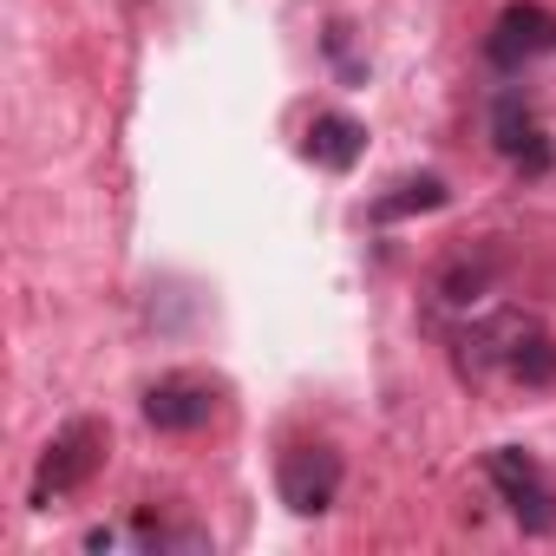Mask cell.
<instances>
[{"label":"cell","mask_w":556,"mask_h":556,"mask_svg":"<svg viewBox=\"0 0 556 556\" xmlns=\"http://www.w3.org/2000/svg\"><path fill=\"white\" fill-rule=\"evenodd\" d=\"M504 367H510L523 387H549V380H556V341L530 321V328L517 334V348H510V361H504Z\"/></svg>","instance_id":"ba28073f"},{"label":"cell","mask_w":556,"mask_h":556,"mask_svg":"<svg viewBox=\"0 0 556 556\" xmlns=\"http://www.w3.org/2000/svg\"><path fill=\"white\" fill-rule=\"evenodd\" d=\"M549 47H556V21L543 8H530V0H510V8L497 14V27H491V40H484V60L497 73H523Z\"/></svg>","instance_id":"277c9868"},{"label":"cell","mask_w":556,"mask_h":556,"mask_svg":"<svg viewBox=\"0 0 556 556\" xmlns=\"http://www.w3.org/2000/svg\"><path fill=\"white\" fill-rule=\"evenodd\" d=\"M452 190H445V177H406V184H393V197H374V223H400V216H426V210H439Z\"/></svg>","instance_id":"52a82bcc"},{"label":"cell","mask_w":556,"mask_h":556,"mask_svg":"<svg viewBox=\"0 0 556 556\" xmlns=\"http://www.w3.org/2000/svg\"><path fill=\"white\" fill-rule=\"evenodd\" d=\"M275 484H282V504L295 517H321L334 504V491H341V452L334 445H289Z\"/></svg>","instance_id":"3957f363"},{"label":"cell","mask_w":556,"mask_h":556,"mask_svg":"<svg viewBox=\"0 0 556 556\" xmlns=\"http://www.w3.org/2000/svg\"><path fill=\"white\" fill-rule=\"evenodd\" d=\"M210 413H216V393H210V380H197V374H170V380H157V387L144 393V419H151L157 432H203Z\"/></svg>","instance_id":"5b68a950"},{"label":"cell","mask_w":556,"mask_h":556,"mask_svg":"<svg viewBox=\"0 0 556 556\" xmlns=\"http://www.w3.org/2000/svg\"><path fill=\"white\" fill-rule=\"evenodd\" d=\"M105 452H112V426H105V419H66V426L47 439L40 465H34L27 504H34V510H53V504L79 497V491L105 471Z\"/></svg>","instance_id":"6da1fadb"},{"label":"cell","mask_w":556,"mask_h":556,"mask_svg":"<svg viewBox=\"0 0 556 556\" xmlns=\"http://www.w3.org/2000/svg\"><path fill=\"white\" fill-rule=\"evenodd\" d=\"M484 282H491V268L458 262V268L445 275V302H458V308H465V302H478V295H484Z\"/></svg>","instance_id":"9c48e42d"},{"label":"cell","mask_w":556,"mask_h":556,"mask_svg":"<svg viewBox=\"0 0 556 556\" xmlns=\"http://www.w3.org/2000/svg\"><path fill=\"white\" fill-rule=\"evenodd\" d=\"M361 151H367V125H361V118H348V112H321V118L308 125V157H315V164H328V170H354Z\"/></svg>","instance_id":"8992f818"},{"label":"cell","mask_w":556,"mask_h":556,"mask_svg":"<svg viewBox=\"0 0 556 556\" xmlns=\"http://www.w3.org/2000/svg\"><path fill=\"white\" fill-rule=\"evenodd\" d=\"M484 471H491L497 497L510 504V517H517L530 536H549V530H556V484L543 478V465H536L523 445H497Z\"/></svg>","instance_id":"7a4b0ae2"}]
</instances>
